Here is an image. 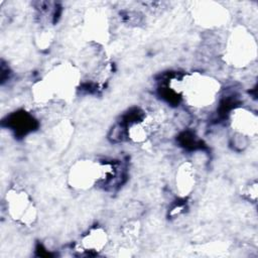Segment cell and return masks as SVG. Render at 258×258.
Here are the masks:
<instances>
[{
	"instance_id": "1",
	"label": "cell",
	"mask_w": 258,
	"mask_h": 258,
	"mask_svg": "<svg viewBox=\"0 0 258 258\" xmlns=\"http://www.w3.org/2000/svg\"><path fill=\"white\" fill-rule=\"evenodd\" d=\"M80 73L70 63H61L53 68L32 89V95L38 103L53 100H64L72 97L78 88Z\"/></svg>"
},
{
	"instance_id": "2",
	"label": "cell",
	"mask_w": 258,
	"mask_h": 258,
	"mask_svg": "<svg viewBox=\"0 0 258 258\" xmlns=\"http://www.w3.org/2000/svg\"><path fill=\"white\" fill-rule=\"evenodd\" d=\"M171 90L184 102L195 108H206L212 105L220 93L221 85L213 77L191 73L170 80Z\"/></svg>"
},
{
	"instance_id": "3",
	"label": "cell",
	"mask_w": 258,
	"mask_h": 258,
	"mask_svg": "<svg viewBox=\"0 0 258 258\" xmlns=\"http://www.w3.org/2000/svg\"><path fill=\"white\" fill-rule=\"evenodd\" d=\"M114 175L111 164H103L92 159H80L70 168L68 173L69 184L79 190H87Z\"/></svg>"
},
{
	"instance_id": "4",
	"label": "cell",
	"mask_w": 258,
	"mask_h": 258,
	"mask_svg": "<svg viewBox=\"0 0 258 258\" xmlns=\"http://www.w3.org/2000/svg\"><path fill=\"white\" fill-rule=\"evenodd\" d=\"M224 55L226 61L233 67H247L257 55L255 38L244 27H236L228 37Z\"/></svg>"
},
{
	"instance_id": "5",
	"label": "cell",
	"mask_w": 258,
	"mask_h": 258,
	"mask_svg": "<svg viewBox=\"0 0 258 258\" xmlns=\"http://www.w3.org/2000/svg\"><path fill=\"white\" fill-rule=\"evenodd\" d=\"M6 209L9 217L23 226H31L37 219L34 203L24 189L11 188L6 194Z\"/></svg>"
},
{
	"instance_id": "6",
	"label": "cell",
	"mask_w": 258,
	"mask_h": 258,
	"mask_svg": "<svg viewBox=\"0 0 258 258\" xmlns=\"http://www.w3.org/2000/svg\"><path fill=\"white\" fill-rule=\"evenodd\" d=\"M231 126L236 134L247 138L255 137L258 131V117L256 113L246 108H235L230 114Z\"/></svg>"
},
{
	"instance_id": "7",
	"label": "cell",
	"mask_w": 258,
	"mask_h": 258,
	"mask_svg": "<svg viewBox=\"0 0 258 258\" xmlns=\"http://www.w3.org/2000/svg\"><path fill=\"white\" fill-rule=\"evenodd\" d=\"M195 9V15L201 25L208 27L219 26L226 20V11L218 4L214 2H202Z\"/></svg>"
},
{
	"instance_id": "8",
	"label": "cell",
	"mask_w": 258,
	"mask_h": 258,
	"mask_svg": "<svg viewBox=\"0 0 258 258\" xmlns=\"http://www.w3.org/2000/svg\"><path fill=\"white\" fill-rule=\"evenodd\" d=\"M196 179L197 174L192 163L189 161L182 162L178 166L174 178L175 188L178 196L181 198H186L189 196L195 188Z\"/></svg>"
},
{
	"instance_id": "9",
	"label": "cell",
	"mask_w": 258,
	"mask_h": 258,
	"mask_svg": "<svg viewBox=\"0 0 258 258\" xmlns=\"http://www.w3.org/2000/svg\"><path fill=\"white\" fill-rule=\"evenodd\" d=\"M108 234L101 227L92 228L80 240V248L86 252H101L108 244Z\"/></svg>"
},
{
	"instance_id": "10",
	"label": "cell",
	"mask_w": 258,
	"mask_h": 258,
	"mask_svg": "<svg viewBox=\"0 0 258 258\" xmlns=\"http://www.w3.org/2000/svg\"><path fill=\"white\" fill-rule=\"evenodd\" d=\"M246 195L249 197L250 200L256 201V199H257V182L250 184V186L248 187V189L246 191Z\"/></svg>"
}]
</instances>
